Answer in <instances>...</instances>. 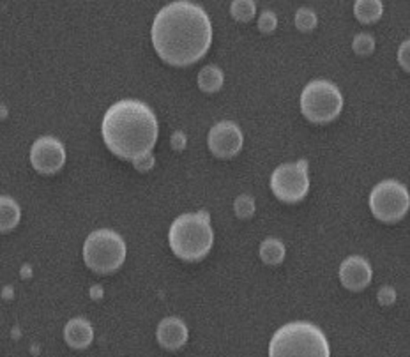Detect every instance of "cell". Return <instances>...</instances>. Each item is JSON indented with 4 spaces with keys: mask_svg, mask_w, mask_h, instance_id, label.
Returning <instances> with one entry per match:
<instances>
[{
    "mask_svg": "<svg viewBox=\"0 0 410 357\" xmlns=\"http://www.w3.org/2000/svg\"><path fill=\"white\" fill-rule=\"evenodd\" d=\"M156 338L157 344H160L165 351L175 352L188 344V326L184 324V320L177 319V317H167V319H163L157 324Z\"/></svg>",
    "mask_w": 410,
    "mask_h": 357,
    "instance_id": "7c38bea8",
    "label": "cell"
},
{
    "mask_svg": "<svg viewBox=\"0 0 410 357\" xmlns=\"http://www.w3.org/2000/svg\"><path fill=\"white\" fill-rule=\"evenodd\" d=\"M150 41L157 57L175 67H188L204 59L212 43L209 14L199 4L172 2L156 14Z\"/></svg>",
    "mask_w": 410,
    "mask_h": 357,
    "instance_id": "6da1fadb",
    "label": "cell"
},
{
    "mask_svg": "<svg viewBox=\"0 0 410 357\" xmlns=\"http://www.w3.org/2000/svg\"><path fill=\"white\" fill-rule=\"evenodd\" d=\"M128 248L121 234L110 229L94 230L84 243V262L92 273L113 274L124 265Z\"/></svg>",
    "mask_w": 410,
    "mask_h": 357,
    "instance_id": "5b68a950",
    "label": "cell"
},
{
    "mask_svg": "<svg viewBox=\"0 0 410 357\" xmlns=\"http://www.w3.org/2000/svg\"><path fill=\"white\" fill-rule=\"evenodd\" d=\"M131 163L136 170L142 172V174H147V172L153 170L154 165H156V158H154L153 153H149V154H143V156L136 158V160L131 161Z\"/></svg>",
    "mask_w": 410,
    "mask_h": 357,
    "instance_id": "603a6c76",
    "label": "cell"
},
{
    "mask_svg": "<svg viewBox=\"0 0 410 357\" xmlns=\"http://www.w3.org/2000/svg\"><path fill=\"white\" fill-rule=\"evenodd\" d=\"M338 276H340L341 285H343L347 290L361 292L372 283L373 270L366 258L359 257V255H352V257L345 258V260L341 262Z\"/></svg>",
    "mask_w": 410,
    "mask_h": 357,
    "instance_id": "8fae6325",
    "label": "cell"
},
{
    "mask_svg": "<svg viewBox=\"0 0 410 357\" xmlns=\"http://www.w3.org/2000/svg\"><path fill=\"white\" fill-rule=\"evenodd\" d=\"M21 221V207L13 197L0 194V234L13 232Z\"/></svg>",
    "mask_w": 410,
    "mask_h": 357,
    "instance_id": "5bb4252c",
    "label": "cell"
},
{
    "mask_svg": "<svg viewBox=\"0 0 410 357\" xmlns=\"http://www.w3.org/2000/svg\"><path fill=\"white\" fill-rule=\"evenodd\" d=\"M4 297H11V288H6V292H4Z\"/></svg>",
    "mask_w": 410,
    "mask_h": 357,
    "instance_id": "f546056e",
    "label": "cell"
},
{
    "mask_svg": "<svg viewBox=\"0 0 410 357\" xmlns=\"http://www.w3.org/2000/svg\"><path fill=\"white\" fill-rule=\"evenodd\" d=\"M352 50L355 55L366 57L375 52V38L370 34H358L352 41Z\"/></svg>",
    "mask_w": 410,
    "mask_h": 357,
    "instance_id": "44dd1931",
    "label": "cell"
},
{
    "mask_svg": "<svg viewBox=\"0 0 410 357\" xmlns=\"http://www.w3.org/2000/svg\"><path fill=\"white\" fill-rule=\"evenodd\" d=\"M410 43L405 41L404 45L400 46V50H398V64H400L401 67H404L405 73H409L410 71Z\"/></svg>",
    "mask_w": 410,
    "mask_h": 357,
    "instance_id": "d4e9b609",
    "label": "cell"
},
{
    "mask_svg": "<svg viewBox=\"0 0 410 357\" xmlns=\"http://www.w3.org/2000/svg\"><path fill=\"white\" fill-rule=\"evenodd\" d=\"M354 14L361 23H377L384 14V4L380 0H358L354 2Z\"/></svg>",
    "mask_w": 410,
    "mask_h": 357,
    "instance_id": "2e32d148",
    "label": "cell"
},
{
    "mask_svg": "<svg viewBox=\"0 0 410 357\" xmlns=\"http://www.w3.org/2000/svg\"><path fill=\"white\" fill-rule=\"evenodd\" d=\"M6 117H7V108L2 104V106H0V121H2V119H6Z\"/></svg>",
    "mask_w": 410,
    "mask_h": 357,
    "instance_id": "f1b7e54d",
    "label": "cell"
},
{
    "mask_svg": "<svg viewBox=\"0 0 410 357\" xmlns=\"http://www.w3.org/2000/svg\"><path fill=\"white\" fill-rule=\"evenodd\" d=\"M257 27L262 34H272L278 27V16L272 11H262L257 20Z\"/></svg>",
    "mask_w": 410,
    "mask_h": 357,
    "instance_id": "7402d4cb",
    "label": "cell"
},
{
    "mask_svg": "<svg viewBox=\"0 0 410 357\" xmlns=\"http://www.w3.org/2000/svg\"><path fill=\"white\" fill-rule=\"evenodd\" d=\"M262 262L267 265H279L287 257V248L276 237H269V239L262 241L260 250H258Z\"/></svg>",
    "mask_w": 410,
    "mask_h": 357,
    "instance_id": "e0dca14e",
    "label": "cell"
},
{
    "mask_svg": "<svg viewBox=\"0 0 410 357\" xmlns=\"http://www.w3.org/2000/svg\"><path fill=\"white\" fill-rule=\"evenodd\" d=\"M64 340L74 351H85L94 341V327L84 317L71 319L64 327Z\"/></svg>",
    "mask_w": 410,
    "mask_h": 357,
    "instance_id": "4fadbf2b",
    "label": "cell"
},
{
    "mask_svg": "<svg viewBox=\"0 0 410 357\" xmlns=\"http://www.w3.org/2000/svg\"><path fill=\"white\" fill-rule=\"evenodd\" d=\"M157 119L145 103L122 99L111 104L101 122L104 145L121 160L135 161L153 153L157 142Z\"/></svg>",
    "mask_w": 410,
    "mask_h": 357,
    "instance_id": "7a4b0ae2",
    "label": "cell"
},
{
    "mask_svg": "<svg viewBox=\"0 0 410 357\" xmlns=\"http://www.w3.org/2000/svg\"><path fill=\"white\" fill-rule=\"evenodd\" d=\"M91 297L94 299V301H99V299L103 297V288L99 287V285H94V287L91 288Z\"/></svg>",
    "mask_w": 410,
    "mask_h": 357,
    "instance_id": "4316f807",
    "label": "cell"
},
{
    "mask_svg": "<svg viewBox=\"0 0 410 357\" xmlns=\"http://www.w3.org/2000/svg\"><path fill=\"white\" fill-rule=\"evenodd\" d=\"M230 14L233 20L248 23L257 16V4L253 0H233L230 4Z\"/></svg>",
    "mask_w": 410,
    "mask_h": 357,
    "instance_id": "ac0fdd59",
    "label": "cell"
},
{
    "mask_svg": "<svg viewBox=\"0 0 410 357\" xmlns=\"http://www.w3.org/2000/svg\"><path fill=\"white\" fill-rule=\"evenodd\" d=\"M21 276H23V278H31V276H32V268H28V265H25V268L21 269Z\"/></svg>",
    "mask_w": 410,
    "mask_h": 357,
    "instance_id": "83f0119b",
    "label": "cell"
},
{
    "mask_svg": "<svg viewBox=\"0 0 410 357\" xmlns=\"http://www.w3.org/2000/svg\"><path fill=\"white\" fill-rule=\"evenodd\" d=\"M67 160L66 147L55 136H41L31 147V165L38 174L55 175Z\"/></svg>",
    "mask_w": 410,
    "mask_h": 357,
    "instance_id": "9c48e42d",
    "label": "cell"
},
{
    "mask_svg": "<svg viewBox=\"0 0 410 357\" xmlns=\"http://www.w3.org/2000/svg\"><path fill=\"white\" fill-rule=\"evenodd\" d=\"M301 114L315 124L334 121L343 110V96L340 89L327 80H313L301 94Z\"/></svg>",
    "mask_w": 410,
    "mask_h": 357,
    "instance_id": "8992f818",
    "label": "cell"
},
{
    "mask_svg": "<svg viewBox=\"0 0 410 357\" xmlns=\"http://www.w3.org/2000/svg\"><path fill=\"white\" fill-rule=\"evenodd\" d=\"M255 211H257V204H255V198L251 194H239L233 202V212H236L237 218L250 219L253 218Z\"/></svg>",
    "mask_w": 410,
    "mask_h": 357,
    "instance_id": "d6986e66",
    "label": "cell"
},
{
    "mask_svg": "<svg viewBox=\"0 0 410 357\" xmlns=\"http://www.w3.org/2000/svg\"><path fill=\"white\" fill-rule=\"evenodd\" d=\"M168 244L181 260H204L214 244V232L207 212H186L179 216L168 230Z\"/></svg>",
    "mask_w": 410,
    "mask_h": 357,
    "instance_id": "3957f363",
    "label": "cell"
},
{
    "mask_svg": "<svg viewBox=\"0 0 410 357\" xmlns=\"http://www.w3.org/2000/svg\"><path fill=\"white\" fill-rule=\"evenodd\" d=\"M377 299L382 306H393L397 302V290L393 287H382L377 294Z\"/></svg>",
    "mask_w": 410,
    "mask_h": 357,
    "instance_id": "cb8c5ba5",
    "label": "cell"
},
{
    "mask_svg": "<svg viewBox=\"0 0 410 357\" xmlns=\"http://www.w3.org/2000/svg\"><path fill=\"white\" fill-rule=\"evenodd\" d=\"M170 145H172V149L181 153V150H184L186 145H188V136H186L182 131H175L170 138Z\"/></svg>",
    "mask_w": 410,
    "mask_h": 357,
    "instance_id": "484cf974",
    "label": "cell"
},
{
    "mask_svg": "<svg viewBox=\"0 0 410 357\" xmlns=\"http://www.w3.org/2000/svg\"><path fill=\"white\" fill-rule=\"evenodd\" d=\"M209 150L219 160H232L244 145V135L232 121H221L211 128L207 135Z\"/></svg>",
    "mask_w": 410,
    "mask_h": 357,
    "instance_id": "30bf717a",
    "label": "cell"
},
{
    "mask_svg": "<svg viewBox=\"0 0 410 357\" xmlns=\"http://www.w3.org/2000/svg\"><path fill=\"white\" fill-rule=\"evenodd\" d=\"M370 211L379 221L397 223L407 216L410 197L407 187L398 180H382L370 193Z\"/></svg>",
    "mask_w": 410,
    "mask_h": 357,
    "instance_id": "52a82bcc",
    "label": "cell"
},
{
    "mask_svg": "<svg viewBox=\"0 0 410 357\" xmlns=\"http://www.w3.org/2000/svg\"><path fill=\"white\" fill-rule=\"evenodd\" d=\"M196 82H199V89L202 90V92L214 94L223 89V84H225V75H223V71L219 70L218 66L209 64V66H205L200 70Z\"/></svg>",
    "mask_w": 410,
    "mask_h": 357,
    "instance_id": "9a60e30c",
    "label": "cell"
},
{
    "mask_svg": "<svg viewBox=\"0 0 410 357\" xmlns=\"http://www.w3.org/2000/svg\"><path fill=\"white\" fill-rule=\"evenodd\" d=\"M294 21H296L297 31L311 32V31H315V28H316V23H318V18H316L315 11H313V9H309V7H301V9H297Z\"/></svg>",
    "mask_w": 410,
    "mask_h": 357,
    "instance_id": "ffe728a7",
    "label": "cell"
},
{
    "mask_svg": "<svg viewBox=\"0 0 410 357\" xmlns=\"http://www.w3.org/2000/svg\"><path fill=\"white\" fill-rule=\"evenodd\" d=\"M271 191L285 204H297L304 200L309 191L308 163L304 160L296 163H283L272 172Z\"/></svg>",
    "mask_w": 410,
    "mask_h": 357,
    "instance_id": "ba28073f",
    "label": "cell"
},
{
    "mask_svg": "<svg viewBox=\"0 0 410 357\" xmlns=\"http://www.w3.org/2000/svg\"><path fill=\"white\" fill-rule=\"evenodd\" d=\"M269 357H331V347L318 326L297 320L276 331Z\"/></svg>",
    "mask_w": 410,
    "mask_h": 357,
    "instance_id": "277c9868",
    "label": "cell"
}]
</instances>
